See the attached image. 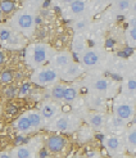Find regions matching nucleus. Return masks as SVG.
Returning <instances> with one entry per match:
<instances>
[{"mask_svg":"<svg viewBox=\"0 0 136 158\" xmlns=\"http://www.w3.org/2000/svg\"><path fill=\"white\" fill-rule=\"evenodd\" d=\"M36 18L37 17L35 12L22 6L13 14V17L9 21V26L17 32H19L23 37H31L36 30Z\"/></svg>","mask_w":136,"mask_h":158,"instance_id":"f257e3e1","label":"nucleus"},{"mask_svg":"<svg viewBox=\"0 0 136 158\" xmlns=\"http://www.w3.org/2000/svg\"><path fill=\"white\" fill-rule=\"evenodd\" d=\"M54 53L50 45L45 43H34L25 49V62L30 68L36 69L43 67L45 63H49Z\"/></svg>","mask_w":136,"mask_h":158,"instance_id":"f03ea898","label":"nucleus"},{"mask_svg":"<svg viewBox=\"0 0 136 158\" xmlns=\"http://www.w3.org/2000/svg\"><path fill=\"white\" fill-rule=\"evenodd\" d=\"M25 45L23 36L9 25H0V48L17 50Z\"/></svg>","mask_w":136,"mask_h":158,"instance_id":"7ed1b4c3","label":"nucleus"},{"mask_svg":"<svg viewBox=\"0 0 136 158\" xmlns=\"http://www.w3.org/2000/svg\"><path fill=\"white\" fill-rule=\"evenodd\" d=\"M60 80L59 78V73L57 69L49 67H40L32 71L31 73V82L37 85V86H53L54 84H57Z\"/></svg>","mask_w":136,"mask_h":158,"instance_id":"20e7f679","label":"nucleus"},{"mask_svg":"<svg viewBox=\"0 0 136 158\" xmlns=\"http://www.w3.org/2000/svg\"><path fill=\"white\" fill-rule=\"evenodd\" d=\"M80 120L77 117L72 116V114H58L55 118L50 121L49 127L52 131H62V132H73L78 127V122Z\"/></svg>","mask_w":136,"mask_h":158,"instance_id":"39448f33","label":"nucleus"},{"mask_svg":"<svg viewBox=\"0 0 136 158\" xmlns=\"http://www.w3.org/2000/svg\"><path fill=\"white\" fill-rule=\"evenodd\" d=\"M72 62H75L73 54H72L71 52L63 50V52H55L53 54V57L49 60V64H50L52 68L59 71V69L66 68L68 64H71Z\"/></svg>","mask_w":136,"mask_h":158,"instance_id":"423d86ee","label":"nucleus"},{"mask_svg":"<svg viewBox=\"0 0 136 158\" xmlns=\"http://www.w3.org/2000/svg\"><path fill=\"white\" fill-rule=\"evenodd\" d=\"M87 9V3L86 0H73L68 6L63 8V15L67 18H76V17H81L85 14Z\"/></svg>","mask_w":136,"mask_h":158,"instance_id":"0eeeda50","label":"nucleus"},{"mask_svg":"<svg viewBox=\"0 0 136 158\" xmlns=\"http://www.w3.org/2000/svg\"><path fill=\"white\" fill-rule=\"evenodd\" d=\"M58 73H59L60 80H63V81H72V80H75V78L81 76L84 73V69H82V67L80 66L77 62H72L71 64H68L66 68L59 69Z\"/></svg>","mask_w":136,"mask_h":158,"instance_id":"6e6552de","label":"nucleus"},{"mask_svg":"<svg viewBox=\"0 0 136 158\" xmlns=\"http://www.w3.org/2000/svg\"><path fill=\"white\" fill-rule=\"evenodd\" d=\"M39 112L41 113L44 121H52L58 114H60V107L57 104V102H44L39 108Z\"/></svg>","mask_w":136,"mask_h":158,"instance_id":"1a4fd4ad","label":"nucleus"},{"mask_svg":"<svg viewBox=\"0 0 136 158\" xmlns=\"http://www.w3.org/2000/svg\"><path fill=\"white\" fill-rule=\"evenodd\" d=\"M66 144H67V140L62 135H58V134L47 136V139H46V149L54 154L60 153L63 149H64Z\"/></svg>","mask_w":136,"mask_h":158,"instance_id":"9d476101","label":"nucleus"},{"mask_svg":"<svg viewBox=\"0 0 136 158\" xmlns=\"http://www.w3.org/2000/svg\"><path fill=\"white\" fill-rule=\"evenodd\" d=\"M13 125H14L15 130H17L21 135H28V134L34 132V129H32V126H31V122H30L28 117H27V113L21 114L17 120L14 121Z\"/></svg>","mask_w":136,"mask_h":158,"instance_id":"9b49d317","label":"nucleus"},{"mask_svg":"<svg viewBox=\"0 0 136 158\" xmlns=\"http://www.w3.org/2000/svg\"><path fill=\"white\" fill-rule=\"evenodd\" d=\"M114 112H116V117L122 118L123 121H130L132 120V117L135 114V108L130 103H121L116 106Z\"/></svg>","mask_w":136,"mask_h":158,"instance_id":"f8f14e48","label":"nucleus"},{"mask_svg":"<svg viewBox=\"0 0 136 158\" xmlns=\"http://www.w3.org/2000/svg\"><path fill=\"white\" fill-rule=\"evenodd\" d=\"M80 60L85 67H95L100 62V55L95 50H85Z\"/></svg>","mask_w":136,"mask_h":158,"instance_id":"ddd939ff","label":"nucleus"},{"mask_svg":"<svg viewBox=\"0 0 136 158\" xmlns=\"http://www.w3.org/2000/svg\"><path fill=\"white\" fill-rule=\"evenodd\" d=\"M26 113H27V117H28V120L31 122V126H32L34 131L40 130L44 126L45 121H44L41 113L39 112V109H31V110H28V112H26Z\"/></svg>","mask_w":136,"mask_h":158,"instance_id":"4468645a","label":"nucleus"},{"mask_svg":"<svg viewBox=\"0 0 136 158\" xmlns=\"http://www.w3.org/2000/svg\"><path fill=\"white\" fill-rule=\"evenodd\" d=\"M64 89H66V85L63 84H54L50 89V97L55 100V102H62L63 100V95H64Z\"/></svg>","mask_w":136,"mask_h":158,"instance_id":"2eb2a0df","label":"nucleus"},{"mask_svg":"<svg viewBox=\"0 0 136 158\" xmlns=\"http://www.w3.org/2000/svg\"><path fill=\"white\" fill-rule=\"evenodd\" d=\"M12 158H31L32 152L27 145H18L15 149H13L10 153Z\"/></svg>","mask_w":136,"mask_h":158,"instance_id":"dca6fc26","label":"nucleus"},{"mask_svg":"<svg viewBox=\"0 0 136 158\" xmlns=\"http://www.w3.org/2000/svg\"><path fill=\"white\" fill-rule=\"evenodd\" d=\"M15 9H17L15 0H0V13L2 14H12Z\"/></svg>","mask_w":136,"mask_h":158,"instance_id":"f3484780","label":"nucleus"},{"mask_svg":"<svg viewBox=\"0 0 136 158\" xmlns=\"http://www.w3.org/2000/svg\"><path fill=\"white\" fill-rule=\"evenodd\" d=\"M87 122H89V125L93 129L99 130L104 125V117L100 113H91V114L87 116Z\"/></svg>","mask_w":136,"mask_h":158,"instance_id":"a211bd4d","label":"nucleus"},{"mask_svg":"<svg viewBox=\"0 0 136 158\" xmlns=\"http://www.w3.org/2000/svg\"><path fill=\"white\" fill-rule=\"evenodd\" d=\"M14 80V73L9 68H5L0 72V84L2 85H9Z\"/></svg>","mask_w":136,"mask_h":158,"instance_id":"6ab92c4d","label":"nucleus"},{"mask_svg":"<svg viewBox=\"0 0 136 158\" xmlns=\"http://www.w3.org/2000/svg\"><path fill=\"white\" fill-rule=\"evenodd\" d=\"M77 98V90L72 86H66L64 89V95H63V102L66 103H72Z\"/></svg>","mask_w":136,"mask_h":158,"instance_id":"aec40b11","label":"nucleus"},{"mask_svg":"<svg viewBox=\"0 0 136 158\" xmlns=\"http://www.w3.org/2000/svg\"><path fill=\"white\" fill-rule=\"evenodd\" d=\"M109 86L110 84L105 78H98V80H95L93 82V89L97 91H107L109 89Z\"/></svg>","mask_w":136,"mask_h":158,"instance_id":"412c9836","label":"nucleus"},{"mask_svg":"<svg viewBox=\"0 0 136 158\" xmlns=\"http://www.w3.org/2000/svg\"><path fill=\"white\" fill-rule=\"evenodd\" d=\"M43 5H44V0H26L23 8H26V9H30V10L36 13Z\"/></svg>","mask_w":136,"mask_h":158,"instance_id":"4be33fe9","label":"nucleus"},{"mask_svg":"<svg viewBox=\"0 0 136 158\" xmlns=\"http://www.w3.org/2000/svg\"><path fill=\"white\" fill-rule=\"evenodd\" d=\"M72 49H73V52H75V55H77V57H78V54L80 53H84L85 49H86L85 41L82 40V39L76 37L75 40H73V43H72Z\"/></svg>","mask_w":136,"mask_h":158,"instance_id":"5701e85b","label":"nucleus"},{"mask_svg":"<svg viewBox=\"0 0 136 158\" xmlns=\"http://www.w3.org/2000/svg\"><path fill=\"white\" fill-rule=\"evenodd\" d=\"M104 141H105L107 148L110 149V151H117V149L121 147V141H119V139L116 138V136H110V138L105 139Z\"/></svg>","mask_w":136,"mask_h":158,"instance_id":"b1692460","label":"nucleus"},{"mask_svg":"<svg viewBox=\"0 0 136 158\" xmlns=\"http://www.w3.org/2000/svg\"><path fill=\"white\" fill-rule=\"evenodd\" d=\"M132 5V2L131 0H117L114 6H116V9L118 10H121V12H126V10H129L130 8Z\"/></svg>","mask_w":136,"mask_h":158,"instance_id":"393cba45","label":"nucleus"},{"mask_svg":"<svg viewBox=\"0 0 136 158\" xmlns=\"http://www.w3.org/2000/svg\"><path fill=\"white\" fill-rule=\"evenodd\" d=\"M87 25H89V22H87L85 18H78L73 23V28H75V31H84L87 28Z\"/></svg>","mask_w":136,"mask_h":158,"instance_id":"a878e982","label":"nucleus"},{"mask_svg":"<svg viewBox=\"0 0 136 158\" xmlns=\"http://www.w3.org/2000/svg\"><path fill=\"white\" fill-rule=\"evenodd\" d=\"M126 90L130 91V93L136 91V80H135V78H130V80H127V82H126Z\"/></svg>","mask_w":136,"mask_h":158,"instance_id":"bb28decb","label":"nucleus"},{"mask_svg":"<svg viewBox=\"0 0 136 158\" xmlns=\"http://www.w3.org/2000/svg\"><path fill=\"white\" fill-rule=\"evenodd\" d=\"M127 143L136 148V130L130 131V134L127 135Z\"/></svg>","mask_w":136,"mask_h":158,"instance_id":"cd10ccee","label":"nucleus"},{"mask_svg":"<svg viewBox=\"0 0 136 158\" xmlns=\"http://www.w3.org/2000/svg\"><path fill=\"white\" fill-rule=\"evenodd\" d=\"M73 0H54V3L58 5V8H66V6H68Z\"/></svg>","mask_w":136,"mask_h":158,"instance_id":"c85d7f7f","label":"nucleus"},{"mask_svg":"<svg viewBox=\"0 0 136 158\" xmlns=\"http://www.w3.org/2000/svg\"><path fill=\"white\" fill-rule=\"evenodd\" d=\"M31 88H30V84H25V85H22V88L19 90V97H25L27 95V94L30 93Z\"/></svg>","mask_w":136,"mask_h":158,"instance_id":"c756f323","label":"nucleus"},{"mask_svg":"<svg viewBox=\"0 0 136 158\" xmlns=\"http://www.w3.org/2000/svg\"><path fill=\"white\" fill-rule=\"evenodd\" d=\"M127 37H129L131 41L136 43V27H131L129 31H127Z\"/></svg>","mask_w":136,"mask_h":158,"instance_id":"7c9ffc66","label":"nucleus"},{"mask_svg":"<svg viewBox=\"0 0 136 158\" xmlns=\"http://www.w3.org/2000/svg\"><path fill=\"white\" fill-rule=\"evenodd\" d=\"M112 123H113L116 127H123L125 126V121L122 118H118V117H114L113 120H112Z\"/></svg>","mask_w":136,"mask_h":158,"instance_id":"2f4dec72","label":"nucleus"},{"mask_svg":"<svg viewBox=\"0 0 136 158\" xmlns=\"http://www.w3.org/2000/svg\"><path fill=\"white\" fill-rule=\"evenodd\" d=\"M114 45H116L114 39L108 37L107 40H105V48H107V49H113V48H114Z\"/></svg>","mask_w":136,"mask_h":158,"instance_id":"473e14b6","label":"nucleus"},{"mask_svg":"<svg viewBox=\"0 0 136 158\" xmlns=\"http://www.w3.org/2000/svg\"><path fill=\"white\" fill-rule=\"evenodd\" d=\"M127 26H130V27H136V15H134V17H131L129 21H127Z\"/></svg>","mask_w":136,"mask_h":158,"instance_id":"72a5a7b5","label":"nucleus"},{"mask_svg":"<svg viewBox=\"0 0 136 158\" xmlns=\"http://www.w3.org/2000/svg\"><path fill=\"white\" fill-rule=\"evenodd\" d=\"M6 60V55H5V53L0 49V66L2 64H4V62Z\"/></svg>","mask_w":136,"mask_h":158,"instance_id":"f704fd0d","label":"nucleus"},{"mask_svg":"<svg viewBox=\"0 0 136 158\" xmlns=\"http://www.w3.org/2000/svg\"><path fill=\"white\" fill-rule=\"evenodd\" d=\"M117 55H118V57H121V58H129V55H127L123 50H119V52L117 53Z\"/></svg>","mask_w":136,"mask_h":158,"instance_id":"c9c22d12","label":"nucleus"},{"mask_svg":"<svg viewBox=\"0 0 136 158\" xmlns=\"http://www.w3.org/2000/svg\"><path fill=\"white\" fill-rule=\"evenodd\" d=\"M0 158H12L10 153H0Z\"/></svg>","mask_w":136,"mask_h":158,"instance_id":"e433bc0d","label":"nucleus"},{"mask_svg":"<svg viewBox=\"0 0 136 158\" xmlns=\"http://www.w3.org/2000/svg\"><path fill=\"white\" fill-rule=\"evenodd\" d=\"M130 9H131V12H132V13L136 15V2H135V3H132V5H131Z\"/></svg>","mask_w":136,"mask_h":158,"instance_id":"4c0bfd02","label":"nucleus"},{"mask_svg":"<svg viewBox=\"0 0 136 158\" xmlns=\"http://www.w3.org/2000/svg\"><path fill=\"white\" fill-rule=\"evenodd\" d=\"M97 138H98L100 141H104V135H101V134H98V135H97Z\"/></svg>","mask_w":136,"mask_h":158,"instance_id":"58836bf2","label":"nucleus"},{"mask_svg":"<svg viewBox=\"0 0 136 158\" xmlns=\"http://www.w3.org/2000/svg\"><path fill=\"white\" fill-rule=\"evenodd\" d=\"M116 2H117V0H116Z\"/></svg>","mask_w":136,"mask_h":158,"instance_id":"ea45409f","label":"nucleus"}]
</instances>
